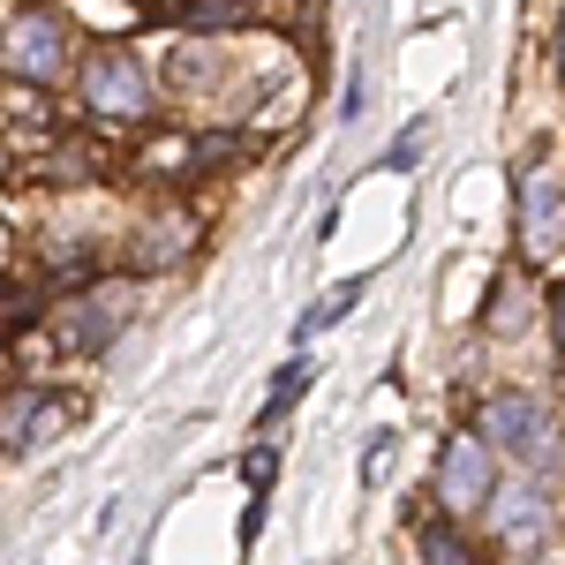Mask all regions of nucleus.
<instances>
[{
	"label": "nucleus",
	"mask_w": 565,
	"mask_h": 565,
	"mask_svg": "<svg viewBox=\"0 0 565 565\" xmlns=\"http://www.w3.org/2000/svg\"><path fill=\"white\" fill-rule=\"evenodd\" d=\"M482 445H498V452H513L527 468H543V460H558V423H551L543 399L498 392V399H482Z\"/></svg>",
	"instance_id": "1"
},
{
	"label": "nucleus",
	"mask_w": 565,
	"mask_h": 565,
	"mask_svg": "<svg viewBox=\"0 0 565 565\" xmlns=\"http://www.w3.org/2000/svg\"><path fill=\"white\" fill-rule=\"evenodd\" d=\"M84 98H90V114L136 121V114L151 106V76H143V61H136V53L106 45V53H90V61H84Z\"/></svg>",
	"instance_id": "2"
},
{
	"label": "nucleus",
	"mask_w": 565,
	"mask_h": 565,
	"mask_svg": "<svg viewBox=\"0 0 565 565\" xmlns=\"http://www.w3.org/2000/svg\"><path fill=\"white\" fill-rule=\"evenodd\" d=\"M0 61H8V76H23V84H53V76L68 68V31H61V15H15V23L0 31Z\"/></svg>",
	"instance_id": "3"
},
{
	"label": "nucleus",
	"mask_w": 565,
	"mask_h": 565,
	"mask_svg": "<svg viewBox=\"0 0 565 565\" xmlns=\"http://www.w3.org/2000/svg\"><path fill=\"white\" fill-rule=\"evenodd\" d=\"M482 505H490V535H498L513 558L535 551V543L551 535V498H543L535 482H505V490H490Z\"/></svg>",
	"instance_id": "4"
},
{
	"label": "nucleus",
	"mask_w": 565,
	"mask_h": 565,
	"mask_svg": "<svg viewBox=\"0 0 565 565\" xmlns=\"http://www.w3.org/2000/svg\"><path fill=\"white\" fill-rule=\"evenodd\" d=\"M437 498L452 513H482V498H490V445L482 437H452L437 452Z\"/></svg>",
	"instance_id": "5"
},
{
	"label": "nucleus",
	"mask_w": 565,
	"mask_h": 565,
	"mask_svg": "<svg viewBox=\"0 0 565 565\" xmlns=\"http://www.w3.org/2000/svg\"><path fill=\"white\" fill-rule=\"evenodd\" d=\"M521 242H527V257H558L565 249V181L558 174L521 181Z\"/></svg>",
	"instance_id": "6"
},
{
	"label": "nucleus",
	"mask_w": 565,
	"mask_h": 565,
	"mask_svg": "<svg viewBox=\"0 0 565 565\" xmlns=\"http://www.w3.org/2000/svg\"><path fill=\"white\" fill-rule=\"evenodd\" d=\"M68 423H76V399H68V392H23V399L8 407L0 445H8V452H39L45 437H61Z\"/></svg>",
	"instance_id": "7"
},
{
	"label": "nucleus",
	"mask_w": 565,
	"mask_h": 565,
	"mask_svg": "<svg viewBox=\"0 0 565 565\" xmlns=\"http://www.w3.org/2000/svg\"><path fill=\"white\" fill-rule=\"evenodd\" d=\"M362 302V279H348V287H332V295H324V302H309L302 309V324H295V340H317V332H324V324H340V317H348V309Z\"/></svg>",
	"instance_id": "8"
},
{
	"label": "nucleus",
	"mask_w": 565,
	"mask_h": 565,
	"mask_svg": "<svg viewBox=\"0 0 565 565\" xmlns=\"http://www.w3.org/2000/svg\"><path fill=\"white\" fill-rule=\"evenodd\" d=\"M309 377H317V362H309V354H295V362L279 370V385H271V399H264V415H257L264 430H271V423H279V415H287V407L309 392Z\"/></svg>",
	"instance_id": "9"
},
{
	"label": "nucleus",
	"mask_w": 565,
	"mask_h": 565,
	"mask_svg": "<svg viewBox=\"0 0 565 565\" xmlns=\"http://www.w3.org/2000/svg\"><path fill=\"white\" fill-rule=\"evenodd\" d=\"M114 324H121V295H114L106 309H98V302H84L76 317H68V340H76V348H98V340H106Z\"/></svg>",
	"instance_id": "10"
},
{
	"label": "nucleus",
	"mask_w": 565,
	"mask_h": 565,
	"mask_svg": "<svg viewBox=\"0 0 565 565\" xmlns=\"http://www.w3.org/2000/svg\"><path fill=\"white\" fill-rule=\"evenodd\" d=\"M423 565H476V551L452 527H423Z\"/></svg>",
	"instance_id": "11"
},
{
	"label": "nucleus",
	"mask_w": 565,
	"mask_h": 565,
	"mask_svg": "<svg viewBox=\"0 0 565 565\" xmlns=\"http://www.w3.org/2000/svg\"><path fill=\"white\" fill-rule=\"evenodd\" d=\"M423 143H430V121H407L399 143H392V167H415V159H423Z\"/></svg>",
	"instance_id": "12"
},
{
	"label": "nucleus",
	"mask_w": 565,
	"mask_h": 565,
	"mask_svg": "<svg viewBox=\"0 0 565 565\" xmlns=\"http://www.w3.org/2000/svg\"><path fill=\"white\" fill-rule=\"evenodd\" d=\"M385 460H392V430H377L370 452H362V482H385Z\"/></svg>",
	"instance_id": "13"
},
{
	"label": "nucleus",
	"mask_w": 565,
	"mask_h": 565,
	"mask_svg": "<svg viewBox=\"0 0 565 565\" xmlns=\"http://www.w3.org/2000/svg\"><path fill=\"white\" fill-rule=\"evenodd\" d=\"M242 476H249V490H264V482H271V452H264V445L242 460Z\"/></svg>",
	"instance_id": "14"
},
{
	"label": "nucleus",
	"mask_w": 565,
	"mask_h": 565,
	"mask_svg": "<svg viewBox=\"0 0 565 565\" xmlns=\"http://www.w3.org/2000/svg\"><path fill=\"white\" fill-rule=\"evenodd\" d=\"M551 317H558V354H565V295H558V302H551Z\"/></svg>",
	"instance_id": "15"
},
{
	"label": "nucleus",
	"mask_w": 565,
	"mask_h": 565,
	"mask_svg": "<svg viewBox=\"0 0 565 565\" xmlns=\"http://www.w3.org/2000/svg\"><path fill=\"white\" fill-rule=\"evenodd\" d=\"M558 68H565V31H558Z\"/></svg>",
	"instance_id": "16"
}]
</instances>
